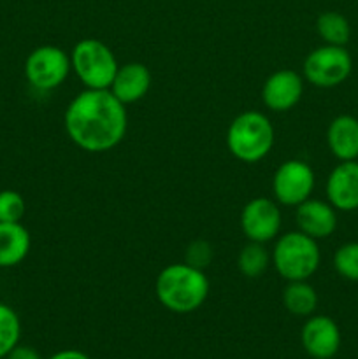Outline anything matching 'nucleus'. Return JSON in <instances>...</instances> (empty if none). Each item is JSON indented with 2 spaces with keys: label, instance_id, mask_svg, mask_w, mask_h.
<instances>
[{
  "label": "nucleus",
  "instance_id": "nucleus-11",
  "mask_svg": "<svg viewBox=\"0 0 358 359\" xmlns=\"http://www.w3.org/2000/svg\"><path fill=\"white\" fill-rule=\"evenodd\" d=\"M326 202L340 212L358 210V161H339L325 184Z\"/></svg>",
  "mask_w": 358,
  "mask_h": 359
},
{
  "label": "nucleus",
  "instance_id": "nucleus-25",
  "mask_svg": "<svg viewBox=\"0 0 358 359\" xmlns=\"http://www.w3.org/2000/svg\"><path fill=\"white\" fill-rule=\"evenodd\" d=\"M49 359H91L90 356H86L81 351H74V349H67V351H60V353L53 354Z\"/></svg>",
  "mask_w": 358,
  "mask_h": 359
},
{
  "label": "nucleus",
  "instance_id": "nucleus-5",
  "mask_svg": "<svg viewBox=\"0 0 358 359\" xmlns=\"http://www.w3.org/2000/svg\"><path fill=\"white\" fill-rule=\"evenodd\" d=\"M70 65L88 90H109L118 70V60L105 42L81 39L70 53Z\"/></svg>",
  "mask_w": 358,
  "mask_h": 359
},
{
  "label": "nucleus",
  "instance_id": "nucleus-19",
  "mask_svg": "<svg viewBox=\"0 0 358 359\" xmlns=\"http://www.w3.org/2000/svg\"><path fill=\"white\" fill-rule=\"evenodd\" d=\"M272 263L270 252L265 249V244L249 242L241 249L237 256V269L248 279H258L267 272Z\"/></svg>",
  "mask_w": 358,
  "mask_h": 359
},
{
  "label": "nucleus",
  "instance_id": "nucleus-3",
  "mask_svg": "<svg viewBox=\"0 0 358 359\" xmlns=\"http://www.w3.org/2000/svg\"><path fill=\"white\" fill-rule=\"evenodd\" d=\"M274 126L263 112L246 111L235 116L227 130V147L234 158L244 163H256L274 146Z\"/></svg>",
  "mask_w": 358,
  "mask_h": 359
},
{
  "label": "nucleus",
  "instance_id": "nucleus-21",
  "mask_svg": "<svg viewBox=\"0 0 358 359\" xmlns=\"http://www.w3.org/2000/svg\"><path fill=\"white\" fill-rule=\"evenodd\" d=\"M333 269L343 279L358 283V242L339 245L333 255Z\"/></svg>",
  "mask_w": 358,
  "mask_h": 359
},
{
  "label": "nucleus",
  "instance_id": "nucleus-22",
  "mask_svg": "<svg viewBox=\"0 0 358 359\" xmlns=\"http://www.w3.org/2000/svg\"><path fill=\"white\" fill-rule=\"evenodd\" d=\"M27 203L25 198L14 189H4L0 191V223H21Z\"/></svg>",
  "mask_w": 358,
  "mask_h": 359
},
{
  "label": "nucleus",
  "instance_id": "nucleus-15",
  "mask_svg": "<svg viewBox=\"0 0 358 359\" xmlns=\"http://www.w3.org/2000/svg\"><path fill=\"white\" fill-rule=\"evenodd\" d=\"M326 146L339 161H353L358 158V118L340 114L330 121L326 128Z\"/></svg>",
  "mask_w": 358,
  "mask_h": 359
},
{
  "label": "nucleus",
  "instance_id": "nucleus-10",
  "mask_svg": "<svg viewBox=\"0 0 358 359\" xmlns=\"http://www.w3.org/2000/svg\"><path fill=\"white\" fill-rule=\"evenodd\" d=\"M304 76L290 69L276 70L262 88V102L274 112L291 111L304 95Z\"/></svg>",
  "mask_w": 358,
  "mask_h": 359
},
{
  "label": "nucleus",
  "instance_id": "nucleus-9",
  "mask_svg": "<svg viewBox=\"0 0 358 359\" xmlns=\"http://www.w3.org/2000/svg\"><path fill=\"white\" fill-rule=\"evenodd\" d=\"M241 230L249 242L274 241L281 230V209L274 198L258 196L242 207Z\"/></svg>",
  "mask_w": 358,
  "mask_h": 359
},
{
  "label": "nucleus",
  "instance_id": "nucleus-14",
  "mask_svg": "<svg viewBox=\"0 0 358 359\" xmlns=\"http://www.w3.org/2000/svg\"><path fill=\"white\" fill-rule=\"evenodd\" d=\"M151 83H153V77H151L150 69L144 63L130 62L118 67L109 91L121 104L128 105L142 100L151 90Z\"/></svg>",
  "mask_w": 358,
  "mask_h": 359
},
{
  "label": "nucleus",
  "instance_id": "nucleus-6",
  "mask_svg": "<svg viewBox=\"0 0 358 359\" xmlns=\"http://www.w3.org/2000/svg\"><path fill=\"white\" fill-rule=\"evenodd\" d=\"M353 70V58L346 46H319L304 60L302 76L316 88H336L343 84Z\"/></svg>",
  "mask_w": 358,
  "mask_h": 359
},
{
  "label": "nucleus",
  "instance_id": "nucleus-8",
  "mask_svg": "<svg viewBox=\"0 0 358 359\" xmlns=\"http://www.w3.org/2000/svg\"><path fill=\"white\" fill-rule=\"evenodd\" d=\"M316 177L311 165L302 160H288L277 167L272 177V195L279 205L297 207L311 198Z\"/></svg>",
  "mask_w": 358,
  "mask_h": 359
},
{
  "label": "nucleus",
  "instance_id": "nucleus-12",
  "mask_svg": "<svg viewBox=\"0 0 358 359\" xmlns=\"http://www.w3.org/2000/svg\"><path fill=\"white\" fill-rule=\"evenodd\" d=\"M302 347L314 359H330L339 353L340 330L329 316H312L300 333Z\"/></svg>",
  "mask_w": 358,
  "mask_h": 359
},
{
  "label": "nucleus",
  "instance_id": "nucleus-1",
  "mask_svg": "<svg viewBox=\"0 0 358 359\" xmlns=\"http://www.w3.org/2000/svg\"><path fill=\"white\" fill-rule=\"evenodd\" d=\"M128 116L125 104L109 90H84L70 100L65 130L77 147L88 153L111 151L125 139Z\"/></svg>",
  "mask_w": 358,
  "mask_h": 359
},
{
  "label": "nucleus",
  "instance_id": "nucleus-23",
  "mask_svg": "<svg viewBox=\"0 0 358 359\" xmlns=\"http://www.w3.org/2000/svg\"><path fill=\"white\" fill-rule=\"evenodd\" d=\"M211 259H213V249H211L209 242L195 241L188 245V249H186L185 263H188V265L204 270L206 266H209Z\"/></svg>",
  "mask_w": 358,
  "mask_h": 359
},
{
  "label": "nucleus",
  "instance_id": "nucleus-26",
  "mask_svg": "<svg viewBox=\"0 0 358 359\" xmlns=\"http://www.w3.org/2000/svg\"><path fill=\"white\" fill-rule=\"evenodd\" d=\"M357 161H358V158H357Z\"/></svg>",
  "mask_w": 358,
  "mask_h": 359
},
{
  "label": "nucleus",
  "instance_id": "nucleus-18",
  "mask_svg": "<svg viewBox=\"0 0 358 359\" xmlns=\"http://www.w3.org/2000/svg\"><path fill=\"white\" fill-rule=\"evenodd\" d=\"M316 32L325 44L346 46L351 37V25L344 14L337 11H325L316 20Z\"/></svg>",
  "mask_w": 358,
  "mask_h": 359
},
{
  "label": "nucleus",
  "instance_id": "nucleus-17",
  "mask_svg": "<svg viewBox=\"0 0 358 359\" xmlns=\"http://www.w3.org/2000/svg\"><path fill=\"white\" fill-rule=\"evenodd\" d=\"M283 305L290 314L307 318L318 307V293L307 280H290L283 290Z\"/></svg>",
  "mask_w": 358,
  "mask_h": 359
},
{
  "label": "nucleus",
  "instance_id": "nucleus-4",
  "mask_svg": "<svg viewBox=\"0 0 358 359\" xmlns=\"http://www.w3.org/2000/svg\"><path fill=\"white\" fill-rule=\"evenodd\" d=\"M272 265L276 272L286 283L290 280H307L316 273L321 263L318 241L302 231H288L281 235L274 244Z\"/></svg>",
  "mask_w": 358,
  "mask_h": 359
},
{
  "label": "nucleus",
  "instance_id": "nucleus-2",
  "mask_svg": "<svg viewBox=\"0 0 358 359\" xmlns=\"http://www.w3.org/2000/svg\"><path fill=\"white\" fill-rule=\"evenodd\" d=\"M154 293L167 311L190 314L202 307L209 297V279L206 272L197 266L172 263L158 273Z\"/></svg>",
  "mask_w": 358,
  "mask_h": 359
},
{
  "label": "nucleus",
  "instance_id": "nucleus-16",
  "mask_svg": "<svg viewBox=\"0 0 358 359\" xmlns=\"http://www.w3.org/2000/svg\"><path fill=\"white\" fill-rule=\"evenodd\" d=\"M32 237L21 223H0V269L18 266L28 256Z\"/></svg>",
  "mask_w": 358,
  "mask_h": 359
},
{
  "label": "nucleus",
  "instance_id": "nucleus-20",
  "mask_svg": "<svg viewBox=\"0 0 358 359\" xmlns=\"http://www.w3.org/2000/svg\"><path fill=\"white\" fill-rule=\"evenodd\" d=\"M21 337V323L14 309L0 302V359L18 346Z\"/></svg>",
  "mask_w": 358,
  "mask_h": 359
},
{
  "label": "nucleus",
  "instance_id": "nucleus-13",
  "mask_svg": "<svg viewBox=\"0 0 358 359\" xmlns=\"http://www.w3.org/2000/svg\"><path fill=\"white\" fill-rule=\"evenodd\" d=\"M295 221L298 231L309 235L314 241L329 238L337 228V210L323 200L309 198L295 207Z\"/></svg>",
  "mask_w": 358,
  "mask_h": 359
},
{
  "label": "nucleus",
  "instance_id": "nucleus-24",
  "mask_svg": "<svg viewBox=\"0 0 358 359\" xmlns=\"http://www.w3.org/2000/svg\"><path fill=\"white\" fill-rule=\"evenodd\" d=\"M7 359H42L41 354L30 346H20L18 344L9 354H7Z\"/></svg>",
  "mask_w": 358,
  "mask_h": 359
},
{
  "label": "nucleus",
  "instance_id": "nucleus-7",
  "mask_svg": "<svg viewBox=\"0 0 358 359\" xmlns=\"http://www.w3.org/2000/svg\"><path fill=\"white\" fill-rule=\"evenodd\" d=\"M70 69V55L58 46H39L25 60V77L35 90L41 91L62 86Z\"/></svg>",
  "mask_w": 358,
  "mask_h": 359
}]
</instances>
